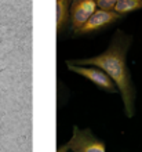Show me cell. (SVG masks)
Masks as SVG:
<instances>
[{
    "label": "cell",
    "mask_w": 142,
    "mask_h": 152,
    "mask_svg": "<svg viewBox=\"0 0 142 152\" xmlns=\"http://www.w3.org/2000/svg\"><path fill=\"white\" fill-rule=\"evenodd\" d=\"M69 149L66 148V145H62V147H58L57 148V152H68Z\"/></svg>",
    "instance_id": "9"
},
{
    "label": "cell",
    "mask_w": 142,
    "mask_h": 152,
    "mask_svg": "<svg viewBox=\"0 0 142 152\" xmlns=\"http://www.w3.org/2000/svg\"><path fill=\"white\" fill-rule=\"evenodd\" d=\"M138 10H142V0H117L114 7V12L122 18Z\"/></svg>",
    "instance_id": "7"
},
{
    "label": "cell",
    "mask_w": 142,
    "mask_h": 152,
    "mask_svg": "<svg viewBox=\"0 0 142 152\" xmlns=\"http://www.w3.org/2000/svg\"><path fill=\"white\" fill-rule=\"evenodd\" d=\"M116 1H117V0H95L97 10H102V11H114Z\"/></svg>",
    "instance_id": "8"
},
{
    "label": "cell",
    "mask_w": 142,
    "mask_h": 152,
    "mask_svg": "<svg viewBox=\"0 0 142 152\" xmlns=\"http://www.w3.org/2000/svg\"><path fill=\"white\" fill-rule=\"evenodd\" d=\"M69 8H71V3L66 0H57L55 1V26H57V33L62 31V28L68 24L69 21Z\"/></svg>",
    "instance_id": "6"
},
{
    "label": "cell",
    "mask_w": 142,
    "mask_h": 152,
    "mask_svg": "<svg viewBox=\"0 0 142 152\" xmlns=\"http://www.w3.org/2000/svg\"><path fill=\"white\" fill-rule=\"evenodd\" d=\"M65 145L72 152H106L105 141L98 138L91 129H79L77 126H73L71 140Z\"/></svg>",
    "instance_id": "2"
},
{
    "label": "cell",
    "mask_w": 142,
    "mask_h": 152,
    "mask_svg": "<svg viewBox=\"0 0 142 152\" xmlns=\"http://www.w3.org/2000/svg\"><path fill=\"white\" fill-rule=\"evenodd\" d=\"M95 11H97L95 0H73L69 8V26L72 32L76 33L80 31Z\"/></svg>",
    "instance_id": "4"
},
{
    "label": "cell",
    "mask_w": 142,
    "mask_h": 152,
    "mask_svg": "<svg viewBox=\"0 0 142 152\" xmlns=\"http://www.w3.org/2000/svg\"><path fill=\"white\" fill-rule=\"evenodd\" d=\"M122 17L116 14L114 11H102V10H97V11L91 15V18L86 22L83 28L77 31L75 35L82 36V35H88V33H94L98 31L108 28L109 25L114 24L116 21H119Z\"/></svg>",
    "instance_id": "5"
},
{
    "label": "cell",
    "mask_w": 142,
    "mask_h": 152,
    "mask_svg": "<svg viewBox=\"0 0 142 152\" xmlns=\"http://www.w3.org/2000/svg\"><path fill=\"white\" fill-rule=\"evenodd\" d=\"M66 66L69 71H72L73 73H77L79 76L84 77V79L90 80L92 84H95L98 88L103 90L106 93H116L117 91V87L116 84L112 82V79L106 73L101 71L99 68H95V66H80V65H73V64H68Z\"/></svg>",
    "instance_id": "3"
},
{
    "label": "cell",
    "mask_w": 142,
    "mask_h": 152,
    "mask_svg": "<svg viewBox=\"0 0 142 152\" xmlns=\"http://www.w3.org/2000/svg\"><path fill=\"white\" fill-rule=\"evenodd\" d=\"M131 36L123 31H116L111 39V43L105 51L94 57L76 58L66 61L68 64L80 66H95L106 73L117 87L123 101V108L127 118H133L135 113V86L128 66L127 53L131 46Z\"/></svg>",
    "instance_id": "1"
}]
</instances>
